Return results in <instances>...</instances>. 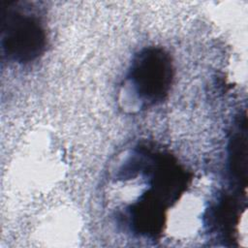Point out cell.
I'll list each match as a JSON object with an SVG mask.
<instances>
[{
    "instance_id": "obj_1",
    "label": "cell",
    "mask_w": 248,
    "mask_h": 248,
    "mask_svg": "<svg viewBox=\"0 0 248 248\" xmlns=\"http://www.w3.org/2000/svg\"><path fill=\"white\" fill-rule=\"evenodd\" d=\"M128 158L146 180V189L117 217L134 234L157 239L164 232L168 208L187 190L192 174L170 152L151 144L137 145Z\"/></svg>"
},
{
    "instance_id": "obj_2",
    "label": "cell",
    "mask_w": 248,
    "mask_h": 248,
    "mask_svg": "<svg viewBox=\"0 0 248 248\" xmlns=\"http://www.w3.org/2000/svg\"><path fill=\"white\" fill-rule=\"evenodd\" d=\"M174 78L173 61L162 46H145L132 58L122 85L126 108L143 110L161 104L170 94Z\"/></svg>"
},
{
    "instance_id": "obj_3",
    "label": "cell",
    "mask_w": 248,
    "mask_h": 248,
    "mask_svg": "<svg viewBox=\"0 0 248 248\" xmlns=\"http://www.w3.org/2000/svg\"><path fill=\"white\" fill-rule=\"evenodd\" d=\"M0 33L2 57L8 62L29 64L46 52V25L41 15L30 3L2 1Z\"/></svg>"
},
{
    "instance_id": "obj_4",
    "label": "cell",
    "mask_w": 248,
    "mask_h": 248,
    "mask_svg": "<svg viewBox=\"0 0 248 248\" xmlns=\"http://www.w3.org/2000/svg\"><path fill=\"white\" fill-rule=\"evenodd\" d=\"M230 168L235 179L246 180L247 165V137H246V118L243 122L238 121L233 128L232 136L229 144Z\"/></svg>"
}]
</instances>
